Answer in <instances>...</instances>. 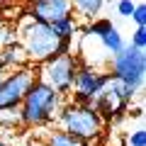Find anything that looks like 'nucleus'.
Instances as JSON below:
<instances>
[{
    "label": "nucleus",
    "instance_id": "1",
    "mask_svg": "<svg viewBox=\"0 0 146 146\" xmlns=\"http://www.w3.org/2000/svg\"><path fill=\"white\" fill-rule=\"evenodd\" d=\"M15 34H17V44L25 49L27 58L34 63H44L54 56H61V54H71V42L58 39L51 25L39 22L29 15L22 20L20 29Z\"/></svg>",
    "mask_w": 146,
    "mask_h": 146
},
{
    "label": "nucleus",
    "instance_id": "2",
    "mask_svg": "<svg viewBox=\"0 0 146 146\" xmlns=\"http://www.w3.org/2000/svg\"><path fill=\"white\" fill-rule=\"evenodd\" d=\"M61 107H63V95L36 78L34 85L27 90L25 100L20 102V107H17L20 124L22 127H44L58 115Z\"/></svg>",
    "mask_w": 146,
    "mask_h": 146
},
{
    "label": "nucleus",
    "instance_id": "3",
    "mask_svg": "<svg viewBox=\"0 0 146 146\" xmlns=\"http://www.w3.org/2000/svg\"><path fill=\"white\" fill-rule=\"evenodd\" d=\"M56 119H58L61 131H66V134L76 136V139L85 141V144L100 139V134H102V129H105L102 117L93 110V105L68 102V105H63V107L58 110Z\"/></svg>",
    "mask_w": 146,
    "mask_h": 146
},
{
    "label": "nucleus",
    "instance_id": "4",
    "mask_svg": "<svg viewBox=\"0 0 146 146\" xmlns=\"http://www.w3.org/2000/svg\"><path fill=\"white\" fill-rule=\"evenodd\" d=\"M110 78L117 83L131 85V88L141 90L146 76V56L141 49L134 46H122L117 54L110 56Z\"/></svg>",
    "mask_w": 146,
    "mask_h": 146
},
{
    "label": "nucleus",
    "instance_id": "5",
    "mask_svg": "<svg viewBox=\"0 0 146 146\" xmlns=\"http://www.w3.org/2000/svg\"><path fill=\"white\" fill-rule=\"evenodd\" d=\"M136 95H139L136 88L124 85V83H117V80L110 78V83L95 95L90 105H93V110L102 117V122H112V119H119V117L124 115L127 107L131 105V100H134Z\"/></svg>",
    "mask_w": 146,
    "mask_h": 146
},
{
    "label": "nucleus",
    "instance_id": "6",
    "mask_svg": "<svg viewBox=\"0 0 146 146\" xmlns=\"http://www.w3.org/2000/svg\"><path fill=\"white\" fill-rule=\"evenodd\" d=\"M78 58L73 54H61V56H54L49 61L42 63V71L36 73V78L46 83L49 88H54L56 93L66 95L71 93L73 80H76V73H78Z\"/></svg>",
    "mask_w": 146,
    "mask_h": 146
},
{
    "label": "nucleus",
    "instance_id": "7",
    "mask_svg": "<svg viewBox=\"0 0 146 146\" xmlns=\"http://www.w3.org/2000/svg\"><path fill=\"white\" fill-rule=\"evenodd\" d=\"M36 73L29 66L15 68L12 73L0 78V110H17L20 102L25 100L27 90L34 85Z\"/></svg>",
    "mask_w": 146,
    "mask_h": 146
},
{
    "label": "nucleus",
    "instance_id": "8",
    "mask_svg": "<svg viewBox=\"0 0 146 146\" xmlns=\"http://www.w3.org/2000/svg\"><path fill=\"white\" fill-rule=\"evenodd\" d=\"M110 83V73L100 71L95 66H78L76 73V80H73V95H76V102L80 105H90L93 98Z\"/></svg>",
    "mask_w": 146,
    "mask_h": 146
},
{
    "label": "nucleus",
    "instance_id": "9",
    "mask_svg": "<svg viewBox=\"0 0 146 146\" xmlns=\"http://www.w3.org/2000/svg\"><path fill=\"white\" fill-rule=\"evenodd\" d=\"M68 15H73L71 0H32L29 5V17L46 22V25H54Z\"/></svg>",
    "mask_w": 146,
    "mask_h": 146
},
{
    "label": "nucleus",
    "instance_id": "10",
    "mask_svg": "<svg viewBox=\"0 0 146 146\" xmlns=\"http://www.w3.org/2000/svg\"><path fill=\"white\" fill-rule=\"evenodd\" d=\"M0 63L5 68H25L27 63H29V58H27L25 49H22L20 44L12 42V44H7V46L0 49Z\"/></svg>",
    "mask_w": 146,
    "mask_h": 146
},
{
    "label": "nucleus",
    "instance_id": "11",
    "mask_svg": "<svg viewBox=\"0 0 146 146\" xmlns=\"http://www.w3.org/2000/svg\"><path fill=\"white\" fill-rule=\"evenodd\" d=\"M98 39H100V44H102V49H105V51L110 54V56H112V54H117V51H119L122 46H124V39H122L119 29H117L115 25L110 27V29L105 32V34H100Z\"/></svg>",
    "mask_w": 146,
    "mask_h": 146
},
{
    "label": "nucleus",
    "instance_id": "12",
    "mask_svg": "<svg viewBox=\"0 0 146 146\" xmlns=\"http://www.w3.org/2000/svg\"><path fill=\"white\" fill-rule=\"evenodd\" d=\"M73 10L78 12L80 17H85V20H95V15H100V10H102L105 0H71Z\"/></svg>",
    "mask_w": 146,
    "mask_h": 146
},
{
    "label": "nucleus",
    "instance_id": "13",
    "mask_svg": "<svg viewBox=\"0 0 146 146\" xmlns=\"http://www.w3.org/2000/svg\"><path fill=\"white\" fill-rule=\"evenodd\" d=\"M51 29L56 32V36H58V39H66V42H71V39H73V34L78 32V22L73 20V15H68V17H63V20L54 22V25H51Z\"/></svg>",
    "mask_w": 146,
    "mask_h": 146
},
{
    "label": "nucleus",
    "instance_id": "14",
    "mask_svg": "<svg viewBox=\"0 0 146 146\" xmlns=\"http://www.w3.org/2000/svg\"><path fill=\"white\" fill-rule=\"evenodd\" d=\"M46 146H88L85 141H80V139H76V136H71V134H66V131H51L49 134V139L44 141Z\"/></svg>",
    "mask_w": 146,
    "mask_h": 146
},
{
    "label": "nucleus",
    "instance_id": "15",
    "mask_svg": "<svg viewBox=\"0 0 146 146\" xmlns=\"http://www.w3.org/2000/svg\"><path fill=\"white\" fill-rule=\"evenodd\" d=\"M110 27H112V20H105V17H102V20H93L88 27H85V34L98 39V36H100V34H105Z\"/></svg>",
    "mask_w": 146,
    "mask_h": 146
},
{
    "label": "nucleus",
    "instance_id": "16",
    "mask_svg": "<svg viewBox=\"0 0 146 146\" xmlns=\"http://www.w3.org/2000/svg\"><path fill=\"white\" fill-rule=\"evenodd\" d=\"M12 42H17V34H15V29H12L10 25H7L3 17H0V49L3 46H7V44H12Z\"/></svg>",
    "mask_w": 146,
    "mask_h": 146
},
{
    "label": "nucleus",
    "instance_id": "17",
    "mask_svg": "<svg viewBox=\"0 0 146 146\" xmlns=\"http://www.w3.org/2000/svg\"><path fill=\"white\" fill-rule=\"evenodd\" d=\"M127 146H146V131H144V127H136L134 131L127 134Z\"/></svg>",
    "mask_w": 146,
    "mask_h": 146
},
{
    "label": "nucleus",
    "instance_id": "18",
    "mask_svg": "<svg viewBox=\"0 0 146 146\" xmlns=\"http://www.w3.org/2000/svg\"><path fill=\"white\" fill-rule=\"evenodd\" d=\"M129 46L144 51V46H146V27H136V29L131 32V44H129Z\"/></svg>",
    "mask_w": 146,
    "mask_h": 146
},
{
    "label": "nucleus",
    "instance_id": "19",
    "mask_svg": "<svg viewBox=\"0 0 146 146\" xmlns=\"http://www.w3.org/2000/svg\"><path fill=\"white\" fill-rule=\"evenodd\" d=\"M131 20H134L136 27H146V5H144V3H136V5H134Z\"/></svg>",
    "mask_w": 146,
    "mask_h": 146
},
{
    "label": "nucleus",
    "instance_id": "20",
    "mask_svg": "<svg viewBox=\"0 0 146 146\" xmlns=\"http://www.w3.org/2000/svg\"><path fill=\"white\" fill-rule=\"evenodd\" d=\"M20 122V112L17 110H0V124H17Z\"/></svg>",
    "mask_w": 146,
    "mask_h": 146
},
{
    "label": "nucleus",
    "instance_id": "21",
    "mask_svg": "<svg viewBox=\"0 0 146 146\" xmlns=\"http://www.w3.org/2000/svg\"><path fill=\"white\" fill-rule=\"evenodd\" d=\"M134 0H119L117 3V12H119L122 17H131V12H134Z\"/></svg>",
    "mask_w": 146,
    "mask_h": 146
},
{
    "label": "nucleus",
    "instance_id": "22",
    "mask_svg": "<svg viewBox=\"0 0 146 146\" xmlns=\"http://www.w3.org/2000/svg\"><path fill=\"white\" fill-rule=\"evenodd\" d=\"M25 146H46V144H44V139H29Z\"/></svg>",
    "mask_w": 146,
    "mask_h": 146
},
{
    "label": "nucleus",
    "instance_id": "23",
    "mask_svg": "<svg viewBox=\"0 0 146 146\" xmlns=\"http://www.w3.org/2000/svg\"><path fill=\"white\" fill-rule=\"evenodd\" d=\"M0 146H10V144H7V141H3V139H0Z\"/></svg>",
    "mask_w": 146,
    "mask_h": 146
},
{
    "label": "nucleus",
    "instance_id": "24",
    "mask_svg": "<svg viewBox=\"0 0 146 146\" xmlns=\"http://www.w3.org/2000/svg\"><path fill=\"white\" fill-rule=\"evenodd\" d=\"M3 3H7V0H0V5H3Z\"/></svg>",
    "mask_w": 146,
    "mask_h": 146
},
{
    "label": "nucleus",
    "instance_id": "25",
    "mask_svg": "<svg viewBox=\"0 0 146 146\" xmlns=\"http://www.w3.org/2000/svg\"><path fill=\"white\" fill-rule=\"evenodd\" d=\"M0 78H3V73H0Z\"/></svg>",
    "mask_w": 146,
    "mask_h": 146
}]
</instances>
